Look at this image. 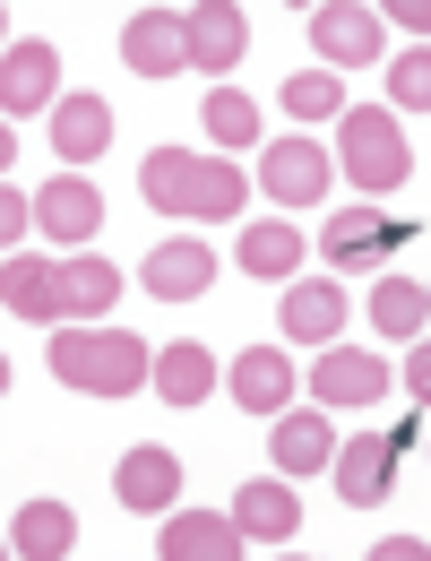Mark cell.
Instances as JSON below:
<instances>
[{
	"instance_id": "2e32d148",
	"label": "cell",
	"mask_w": 431,
	"mask_h": 561,
	"mask_svg": "<svg viewBox=\"0 0 431 561\" xmlns=\"http://www.w3.org/2000/svg\"><path fill=\"white\" fill-rule=\"evenodd\" d=\"M113 492H121V510H173L182 458H173V449H130V458L113 467Z\"/></svg>"
},
{
	"instance_id": "9c48e42d",
	"label": "cell",
	"mask_w": 431,
	"mask_h": 561,
	"mask_svg": "<svg viewBox=\"0 0 431 561\" xmlns=\"http://www.w3.org/2000/svg\"><path fill=\"white\" fill-rule=\"evenodd\" d=\"M182 26H190V70L224 78L242 61V44H251V26H242V9L233 0H199V9H182Z\"/></svg>"
},
{
	"instance_id": "ffe728a7",
	"label": "cell",
	"mask_w": 431,
	"mask_h": 561,
	"mask_svg": "<svg viewBox=\"0 0 431 561\" xmlns=\"http://www.w3.org/2000/svg\"><path fill=\"white\" fill-rule=\"evenodd\" d=\"M113 147V104H95V95H70L61 113H53V156H70V164H95Z\"/></svg>"
},
{
	"instance_id": "1f68e13d",
	"label": "cell",
	"mask_w": 431,
	"mask_h": 561,
	"mask_svg": "<svg viewBox=\"0 0 431 561\" xmlns=\"http://www.w3.org/2000/svg\"><path fill=\"white\" fill-rule=\"evenodd\" d=\"M423 294H431V285H423Z\"/></svg>"
},
{
	"instance_id": "6da1fadb",
	"label": "cell",
	"mask_w": 431,
	"mask_h": 561,
	"mask_svg": "<svg viewBox=\"0 0 431 561\" xmlns=\"http://www.w3.org/2000/svg\"><path fill=\"white\" fill-rule=\"evenodd\" d=\"M139 191L155 216H242V173L215 156H190V147H155Z\"/></svg>"
},
{
	"instance_id": "f1b7e54d",
	"label": "cell",
	"mask_w": 431,
	"mask_h": 561,
	"mask_svg": "<svg viewBox=\"0 0 431 561\" xmlns=\"http://www.w3.org/2000/svg\"><path fill=\"white\" fill-rule=\"evenodd\" d=\"M388 95H397L406 113H431V44H415V53L388 61Z\"/></svg>"
},
{
	"instance_id": "5bb4252c",
	"label": "cell",
	"mask_w": 431,
	"mask_h": 561,
	"mask_svg": "<svg viewBox=\"0 0 431 561\" xmlns=\"http://www.w3.org/2000/svg\"><path fill=\"white\" fill-rule=\"evenodd\" d=\"M337 329H346V285L293 277L286 285V337L293 346H337Z\"/></svg>"
},
{
	"instance_id": "5b68a950",
	"label": "cell",
	"mask_w": 431,
	"mask_h": 561,
	"mask_svg": "<svg viewBox=\"0 0 431 561\" xmlns=\"http://www.w3.org/2000/svg\"><path fill=\"white\" fill-rule=\"evenodd\" d=\"M337 492L346 510H380L397 492V432H362L354 449H337Z\"/></svg>"
},
{
	"instance_id": "cb8c5ba5",
	"label": "cell",
	"mask_w": 431,
	"mask_h": 561,
	"mask_svg": "<svg viewBox=\"0 0 431 561\" xmlns=\"http://www.w3.org/2000/svg\"><path fill=\"white\" fill-rule=\"evenodd\" d=\"M155 389H164L173 407H199L215 389V354L190 346V337H182V346H155Z\"/></svg>"
},
{
	"instance_id": "4fadbf2b",
	"label": "cell",
	"mask_w": 431,
	"mask_h": 561,
	"mask_svg": "<svg viewBox=\"0 0 431 561\" xmlns=\"http://www.w3.org/2000/svg\"><path fill=\"white\" fill-rule=\"evenodd\" d=\"M233 398H242L251 415H286V407H293V354L242 346V354H233Z\"/></svg>"
},
{
	"instance_id": "3957f363",
	"label": "cell",
	"mask_w": 431,
	"mask_h": 561,
	"mask_svg": "<svg viewBox=\"0 0 431 561\" xmlns=\"http://www.w3.org/2000/svg\"><path fill=\"white\" fill-rule=\"evenodd\" d=\"M337 147H346V173H354V191H371V199H388V191L415 173V147H406V130H397L388 113H371V104H346Z\"/></svg>"
},
{
	"instance_id": "83f0119b",
	"label": "cell",
	"mask_w": 431,
	"mask_h": 561,
	"mask_svg": "<svg viewBox=\"0 0 431 561\" xmlns=\"http://www.w3.org/2000/svg\"><path fill=\"white\" fill-rule=\"evenodd\" d=\"M208 139L215 147H259V104L233 95V87H215L208 95Z\"/></svg>"
},
{
	"instance_id": "4dcf8cb0",
	"label": "cell",
	"mask_w": 431,
	"mask_h": 561,
	"mask_svg": "<svg viewBox=\"0 0 431 561\" xmlns=\"http://www.w3.org/2000/svg\"><path fill=\"white\" fill-rule=\"evenodd\" d=\"M388 9H397V18L415 26V35H431V0H388Z\"/></svg>"
},
{
	"instance_id": "d4e9b609",
	"label": "cell",
	"mask_w": 431,
	"mask_h": 561,
	"mask_svg": "<svg viewBox=\"0 0 431 561\" xmlns=\"http://www.w3.org/2000/svg\"><path fill=\"white\" fill-rule=\"evenodd\" d=\"M423 320H431L423 285H415V277H380V294H371V329H380V337H415Z\"/></svg>"
},
{
	"instance_id": "7a4b0ae2",
	"label": "cell",
	"mask_w": 431,
	"mask_h": 561,
	"mask_svg": "<svg viewBox=\"0 0 431 561\" xmlns=\"http://www.w3.org/2000/svg\"><path fill=\"white\" fill-rule=\"evenodd\" d=\"M53 371L70 389H86V398H130V389H147L155 354L139 337H121V329H61L53 337Z\"/></svg>"
},
{
	"instance_id": "603a6c76",
	"label": "cell",
	"mask_w": 431,
	"mask_h": 561,
	"mask_svg": "<svg viewBox=\"0 0 431 561\" xmlns=\"http://www.w3.org/2000/svg\"><path fill=\"white\" fill-rule=\"evenodd\" d=\"M9 545L26 561H61L78 545V518H70V501H26L18 510V527H9Z\"/></svg>"
},
{
	"instance_id": "d6986e66",
	"label": "cell",
	"mask_w": 431,
	"mask_h": 561,
	"mask_svg": "<svg viewBox=\"0 0 431 561\" xmlns=\"http://www.w3.org/2000/svg\"><path fill=\"white\" fill-rule=\"evenodd\" d=\"M268 458L286 467V476H311V467H337V432L319 415H277V432H268Z\"/></svg>"
},
{
	"instance_id": "7402d4cb",
	"label": "cell",
	"mask_w": 431,
	"mask_h": 561,
	"mask_svg": "<svg viewBox=\"0 0 431 561\" xmlns=\"http://www.w3.org/2000/svg\"><path fill=\"white\" fill-rule=\"evenodd\" d=\"M0 294H9L18 320H61V268H53V260H18V251H9Z\"/></svg>"
},
{
	"instance_id": "e0dca14e",
	"label": "cell",
	"mask_w": 431,
	"mask_h": 561,
	"mask_svg": "<svg viewBox=\"0 0 431 561\" xmlns=\"http://www.w3.org/2000/svg\"><path fill=\"white\" fill-rule=\"evenodd\" d=\"M35 225H44V233H61V242H86V233L104 225V199H95V182H78V173L44 182V191H35Z\"/></svg>"
},
{
	"instance_id": "30bf717a",
	"label": "cell",
	"mask_w": 431,
	"mask_h": 561,
	"mask_svg": "<svg viewBox=\"0 0 431 561\" xmlns=\"http://www.w3.org/2000/svg\"><path fill=\"white\" fill-rule=\"evenodd\" d=\"M53 78H61V53H53L44 35L9 44V61H0V104H9V122H18V113H44V104H53Z\"/></svg>"
},
{
	"instance_id": "8992f818",
	"label": "cell",
	"mask_w": 431,
	"mask_h": 561,
	"mask_svg": "<svg viewBox=\"0 0 431 561\" xmlns=\"http://www.w3.org/2000/svg\"><path fill=\"white\" fill-rule=\"evenodd\" d=\"M311 44H319V61L362 70V61H380V18H371L362 0H319V9H311Z\"/></svg>"
},
{
	"instance_id": "4316f807",
	"label": "cell",
	"mask_w": 431,
	"mask_h": 561,
	"mask_svg": "<svg viewBox=\"0 0 431 561\" xmlns=\"http://www.w3.org/2000/svg\"><path fill=\"white\" fill-rule=\"evenodd\" d=\"M286 113L293 122H346V78H328V70L286 78Z\"/></svg>"
},
{
	"instance_id": "8fae6325",
	"label": "cell",
	"mask_w": 431,
	"mask_h": 561,
	"mask_svg": "<svg viewBox=\"0 0 431 561\" xmlns=\"http://www.w3.org/2000/svg\"><path fill=\"white\" fill-rule=\"evenodd\" d=\"M311 389H319V407H371V398L388 389V363H380V354H354V346H328L311 363Z\"/></svg>"
},
{
	"instance_id": "44dd1931",
	"label": "cell",
	"mask_w": 431,
	"mask_h": 561,
	"mask_svg": "<svg viewBox=\"0 0 431 561\" xmlns=\"http://www.w3.org/2000/svg\"><path fill=\"white\" fill-rule=\"evenodd\" d=\"M164 553L173 561H233L242 553V518H208V510H182L164 527Z\"/></svg>"
},
{
	"instance_id": "52a82bcc",
	"label": "cell",
	"mask_w": 431,
	"mask_h": 561,
	"mask_svg": "<svg viewBox=\"0 0 431 561\" xmlns=\"http://www.w3.org/2000/svg\"><path fill=\"white\" fill-rule=\"evenodd\" d=\"M415 242V216H371V208H354V216H337L328 225V260L337 268H380L388 251H406Z\"/></svg>"
},
{
	"instance_id": "f546056e",
	"label": "cell",
	"mask_w": 431,
	"mask_h": 561,
	"mask_svg": "<svg viewBox=\"0 0 431 561\" xmlns=\"http://www.w3.org/2000/svg\"><path fill=\"white\" fill-rule=\"evenodd\" d=\"M406 389H415V398L431 407V346H415V354H406Z\"/></svg>"
},
{
	"instance_id": "ba28073f",
	"label": "cell",
	"mask_w": 431,
	"mask_h": 561,
	"mask_svg": "<svg viewBox=\"0 0 431 561\" xmlns=\"http://www.w3.org/2000/svg\"><path fill=\"white\" fill-rule=\"evenodd\" d=\"M121 61L139 78H173L182 61H190V26L173 18V9H139L130 26H121Z\"/></svg>"
},
{
	"instance_id": "9a60e30c",
	"label": "cell",
	"mask_w": 431,
	"mask_h": 561,
	"mask_svg": "<svg viewBox=\"0 0 431 561\" xmlns=\"http://www.w3.org/2000/svg\"><path fill=\"white\" fill-rule=\"evenodd\" d=\"M208 277H215L208 242H155L147 251V294L155 302H190V294H208Z\"/></svg>"
},
{
	"instance_id": "484cf974",
	"label": "cell",
	"mask_w": 431,
	"mask_h": 561,
	"mask_svg": "<svg viewBox=\"0 0 431 561\" xmlns=\"http://www.w3.org/2000/svg\"><path fill=\"white\" fill-rule=\"evenodd\" d=\"M113 294H121V268L113 260H78V268H61V311H113Z\"/></svg>"
},
{
	"instance_id": "277c9868",
	"label": "cell",
	"mask_w": 431,
	"mask_h": 561,
	"mask_svg": "<svg viewBox=\"0 0 431 561\" xmlns=\"http://www.w3.org/2000/svg\"><path fill=\"white\" fill-rule=\"evenodd\" d=\"M259 182H268V199H277V208H319V199H328V147L277 139L268 156H259Z\"/></svg>"
},
{
	"instance_id": "7c38bea8",
	"label": "cell",
	"mask_w": 431,
	"mask_h": 561,
	"mask_svg": "<svg viewBox=\"0 0 431 561\" xmlns=\"http://www.w3.org/2000/svg\"><path fill=\"white\" fill-rule=\"evenodd\" d=\"M233 518H242L251 545H293V536H302V501H293V484H277V476L233 492Z\"/></svg>"
},
{
	"instance_id": "ac0fdd59",
	"label": "cell",
	"mask_w": 431,
	"mask_h": 561,
	"mask_svg": "<svg viewBox=\"0 0 431 561\" xmlns=\"http://www.w3.org/2000/svg\"><path fill=\"white\" fill-rule=\"evenodd\" d=\"M233 260H242L251 277H277V285H293V277H302V233H293V225H277V216H259V225H242Z\"/></svg>"
}]
</instances>
